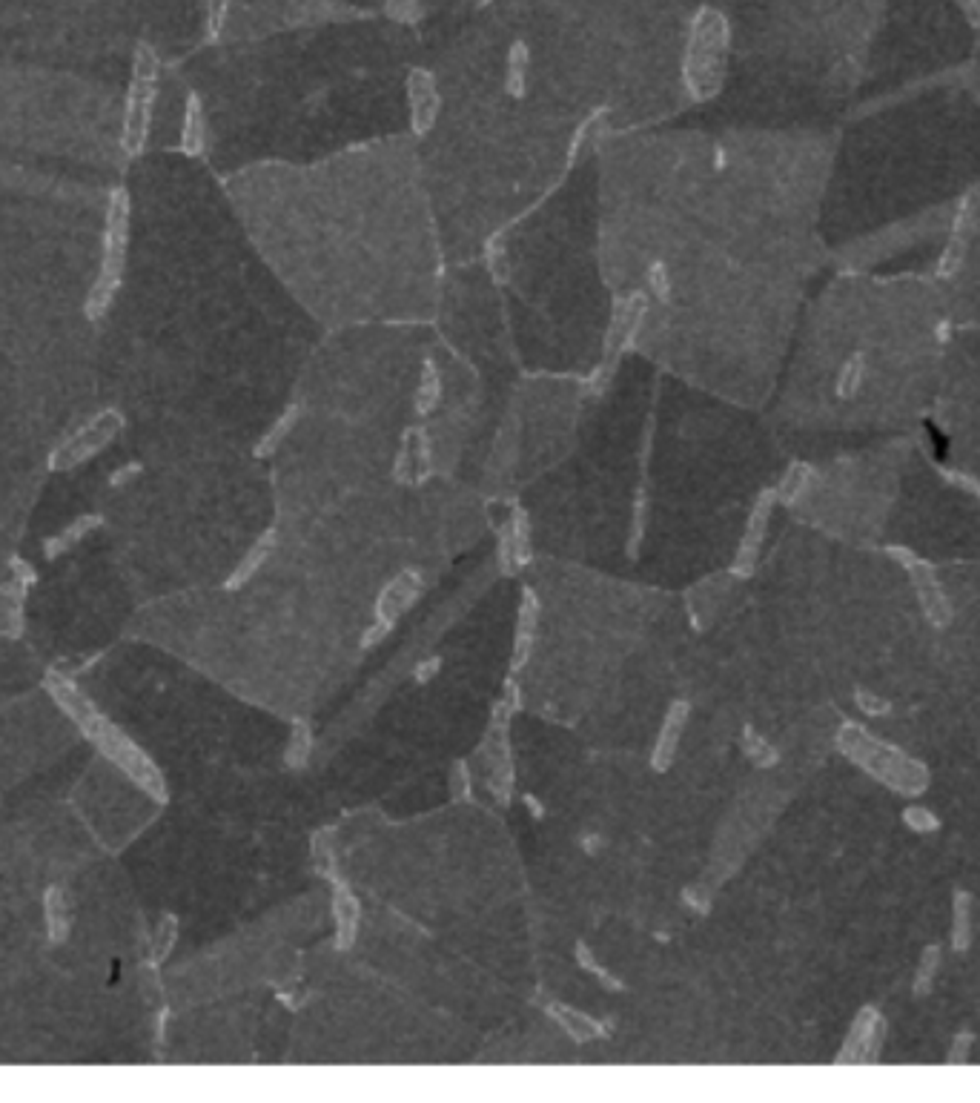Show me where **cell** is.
I'll list each match as a JSON object with an SVG mask.
<instances>
[{"label":"cell","mask_w":980,"mask_h":1103,"mask_svg":"<svg viewBox=\"0 0 980 1103\" xmlns=\"http://www.w3.org/2000/svg\"><path fill=\"white\" fill-rule=\"evenodd\" d=\"M883 1040V1018L877 1015V1009H860V1015L854 1018L852 1032L840 1049L837 1061L846 1063H866L874 1061L877 1049Z\"/></svg>","instance_id":"9"},{"label":"cell","mask_w":980,"mask_h":1103,"mask_svg":"<svg viewBox=\"0 0 980 1103\" xmlns=\"http://www.w3.org/2000/svg\"><path fill=\"white\" fill-rule=\"evenodd\" d=\"M685 722H688V702H674L665 714L660 728V737H657V745L651 751V768L657 774H665L674 760H677V751H680L682 743V731H685Z\"/></svg>","instance_id":"13"},{"label":"cell","mask_w":980,"mask_h":1103,"mask_svg":"<svg viewBox=\"0 0 980 1103\" xmlns=\"http://www.w3.org/2000/svg\"><path fill=\"white\" fill-rule=\"evenodd\" d=\"M442 373H439V364L433 359H425L422 364V376H419V390H416V413L419 416H430L439 402H442Z\"/></svg>","instance_id":"18"},{"label":"cell","mask_w":980,"mask_h":1103,"mask_svg":"<svg viewBox=\"0 0 980 1103\" xmlns=\"http://www.w3.org/2000/svg\"><path fill=\"white\" fill-rule=\"evenodd\" d=\"M330 906H333V917H336V946L339 949H350L356 943V934H359V923H362V906L356 900V894L347 889L344 880H333V897H330Z\"/></svg>","instance_id":"14"},{"label":"cell","mask_w":980,"mask_h":1103,"mask_svg":"<svg viewBox=\"0 0 980 1103\" xmlns=\"http://www.w3.org/2000/svg\"><path fill=\"white\" fill-rule=\"evenodd\" d=\"M407 98H410V124L416 135H425L436 124V115L442 109V98L436 81L427 69H416L407 78Z\"/></svg>","instance_id":"8"},{"label":"cell","mask_w":980,"mask_h":1103,"mask_svg":"<svg viewBox=\"0 0 980 1103\" xmlns=\"http://www.w3.org/2000/svg\"><path fill=\"white\" fill-rule=\"evenodd\" d=\"M181 155L187 158H201L204 149H207V112H204V101L190 92L187 101H184V121H181Z\"/></svg>","instance_id":"15"},{"label":"cell","mask_w":980,"mask_h":1103,"mask_svg":"<svg viewBox=\"0 0 980 1103\" xmlns=\"http://www.w3.org/2000/svg\"><path fill=\"white\" fill-rule=\"evenodd\" d=\"M539 631V599L531 588L522 591L519 602V614H516V631H513V651H511V671L519 674L533 654V642Z\"/></svg>","instance_id":"11"},{"label":"cell","mask_w":980,"mask_h":1103,"mask_svg":"<svg viewBox=\"0 0 980 1103\" xmlns=\"http://www.w3.org/2000/svg\"><path fill=\"white\" fill-rule=\"evenodd\" d=\"M104 519L98 516V513H86V516H78L69 528H64L61 533H55L52 539H46L43 542V553L49 556V559H55V556H61L64 551H69L75 542H81L84 539L86 533H92L98 525H101Z\"/></svg>","instance_id":"17"},{"label":"cell","mask_w":980,"mask_h":1103,"mask_svg":"<svg viewBox=\"0 0 980 1103\" xmlns=\"http://www.w3.org/2000/svg\"><path fill=\"white\" fill-rule=\"evenodd\" d=\"M528 69H531V52H528V43L516 41L508 52V95L513 98H525L528 92Z\"/></svg>","instance_id":"20"},{"label":"cell","mask_w":980,"mask_h":1103,"mask_svg":"<svg viewBox=\"0 0 980 1103\" xmlns=\"http://www.w3.org/2000/svg\"><path fill=\"white\" fill-rule=\"evenodd\" d=\"M296 416H299V407H296V404H290V407L284 410V416H278L276 425L270 427V430L264 433V439L256 445V456H270V453H276V447L284 442V436H287V433L293 430V425H296Z\"/></svg>","instance_id":"22"},{"label":"cell","mask_w":980,"mask_h":1103,"mask_svg":"<svg viewBox=\"0 0 980 1103\" xmlns=\"http://www.w3.org/2000/svg\"><path fill=\"white\" fill-rule=\"evenodd\" d=\"M158 78L161 61L150 43H138L132 55V78L124 101V127H121V149L127 158H138L147 149L152 127V107L158 98Z\"/></svg>","instance_id":"3"},{"label":"cell","mask_w":980,"mask_h":1103,"mask_svg":"<svg viewBox=\"0 0 980 1103\" xmlns=\"http://www.w3.org/2000/svg\"><path fill=\"white\" fill-rule=\"evenodd\" d=\"M227 12H230V0H207V41L210 43L221 38Z\"/></svg>","instance_id":"25"},{"label":"cell","mask_w":980,"mask_h":1103,"mask_svg":"<svg viewBox=\"0 0 980 1103\" xmlns=\"http://www.w3.org/2000/svg\"><path fill=\"white\" fill-rule=\"evenodd\" d=\"M422 591V576L416 571L399 573L396 579L387 582V588L382 591V596L376 599V619L379 622H387V625H396V619L405 614L407 608L416 602V596Z\"/></svg>","instance_id":"12"},{"label":"cell","mask_w":980,"mask_h":1103,"mask_svg":"<svg viewBox=\"0 0 980 1103\" xmlns=\"http://www.w3.org/2000/svg\"><path fill=\"white\" fill-rule=\"evenodd\" d=\"M648 284H651V293L657 298H668V290H671V284H668V267L662 264V261H657V264H651V270H648Z\"/></svg>","instance_id":"28"},{"label":"cell","mask_w":980,"mask_h":1103,"mask_svg":"<svg viewBox=\"0 0 980 1103\" xmlns=\"http://www.w3.org/2000/svg\"><path fill=\"white\" fill-rule=\"evenodd\" d=\"M938 960L940 949L938 946H929L926 955H923V966H920V972L915 977V992H926L929 989V980H932V972L938 969Z\"/></svg>","instance_id":"27"},{"label":"cell","mask_w":980,"mask_h":1103,"mask_svg":"<svg viewBox=\"0 0 980 1103\" xmlns=\"http://www.w3.org/2000/svg\"><path fill=\"white\" fill-rule=\"evenodd\" d=\"M511 717V708L502 700L496 702V708L490 714L488 743H485V748H488V785L502 806L511 803L513 794V757L511 743H508V720Z\"/></svg>","instance_id":"6"},{"label":"cell","mask_w":980,"mask_h":1103,"mask_svg":"<svg viewBox=\"0 0 980 1103\" xmlns=\"http://www.w3.org/2000/svg\"><path fill=\"white\" fill-rule=\"evenodd\" d=\"M906 568H909V576H912V585H915L917 596H920V608L926 611L929 622L932 625H949L952 619V608H949V599L943 596V588H940L938 576L932 573L929 565H923L920 559H912V556H903Z\"/></svg>","instance_id":"10"},{"label":"cell","mask_w":980,"mask_h":1103,"mask_svg":"<svg viewBox=\"0 0 980 1103\" xmlns=\"http://www.w3.org/2000/svg\"><path fill=\"white\" fill-rule=\"evenodd\" d=\"M390 631H393V625H387V622H379V619H376V622H373V625L367 628V634L362 637L364 651H367V648H373V645H379V642H382V639L387 637Z\"/></svg>","instance_id":"32"},{"label":"cell","mask_w":980,"mask_h":1103,"mask_svg":"<svg viewBox=\"0 0 980 1103\" xmlns=\"http://www.w3.org/2000/svg\"><path fill=\"white\" fill-rule=\"evenodd\" d=\"M124 427H127V419L118 407H104L92 413L84 425L75 427L64 442L49 453V470H72V467L84 465L86 459L98 456Z\"/></svg>","instance_id":"5"},{"label":"cell","mask_w":980,"mask_h":1103,"mask_svg":"<svg viewBox=\"0 0 980 1103\" xmlns=\"http://www.w3.org/2000/svg\"><path fill=\"white\" fill-rule=\"evenodd\" d=\"M138 470H141V467L135 465V462H129V465L118 467V470H115V473H112V476H109V485H112V488H121V485H124V482H127L129 476H135V473H138Z\"/></svg>","instance_id":"33"},{"label":"cell","mask_w":980,"mask_h":1103,"mask_svg":"<svg viewBox=\"0 0 980 1103\" xmlns=\"http://www.w3.org/2000/svg\"><path fill=\"white\" fill-rule=\"evenodd\" d=\"M310 757V728L307 722H296V731H293V740H290V748H287V763L290 765H304Z\"/></svg>","instance_id":"24"},{"label":"cell","mask_w":980,"mask_h":1103,"mask_svg":"<svg viewBox=\"0 0 980 1103\" xmlns=\"http://www.w3.org/2000/svg\"><path fill=\"white\" fill-rule=\"evenodd\" d=\"M129 215H132V201H129L127 187L109 190L104 238H101V267H98L95 284L86 293L84 304V316L92 324L104 321V316L112 310V301L118 296V290H121L129 253Z\"/></svg>","instance_id":"1"},{"label":"cell","mask_w":980,"mask_h":1103,"mask_svg":"<svg viewBox=\"0 0 980 1103\" xmlns=\"http://www.w3.org/2000/svg\"><path fill=\"white\" fill-rule=\"evenodd\" d=\"M969 894L966 891H958L955 894V929H952V940H955V949L963 952L969 949V937H972V929H969Z\"/></svg>","instance_id":"23"},{"label":"cell","mask_w":980,"mask_h":1103,"mask_svg":"<svg viewBox=\"0 0 980 1103\" xmlns=\"http://www.w3.org/2000/svg\"><path fill=\"white\" fill-rule=\"evenodd\" d=\"M774 502H777V490H763V493H760L757 505H754L751 516H748L746 533H743V539H740V548H737V556H734V565H731V573H734V576H743V579H746V576H751V571H754L757 556H760V545H763V539H766L768 516H771Z\"/></svg>","instance_id":"7"},{"label":"cell","mask_w":980,"mask_h":1103,"mask_svg":"<svg viewBox=\"0 0 980 1103\" xmlns=\"http://www.w3.org/2000/svg\"><path fill=\"white\" fill-rule=\"evenodd\" d=\"M273 545H276V533L273 531H267L261 539H258L256 545L247 551V556L238 562V568L233 571V576L227 579V588L230 591H235V588H241V585H247L253 576H256V571L267 562V556H270V551H273Z\"/></svg>","instance_id":"16"},{"label":"cell","mask_w":980,"mask_h":1103,"mask_svg":"<svg viewBox=\"0 0 980 1103\" xmlns=\"http://www.w3.org/2000/svg\"><path fill=\"white\" fill-rule=\"evenodd\" d=\"M602 112L605 109H597L594 115H588L579 127L574 129V138H571V147H568V164H574L576 158H579V152L585 149V144L591 141V132H594V127L599 124V118H602Z\"/></svg>","instance_id":"26"},{"label":"cell","mask_w":980,"mask_h":1103,"mask_svg":"<svg viewBox=\"0 0 980 1103\" xmlns=\"http://www.w3.org/2000/svg\"><path fill=\"white\" fill-rule=\"evenodd\" d=\"M387 15L396 21H416L419 18V0H387Z\"/></svg>","instance_id":"29"},{"label":"cell","mask_w":980,"mask_h":1103,"mask_svg":"<svg viewBox=\"0 0 980 1103\" xmlns=\"http://www.w3.org/2000/svg\"><path fill=\"white\" fill-rule=\"evenodd\" d=\"M837 743H840V751L854 765H860L866 774H872L877 783H883L897 794L917 797L929 785V771L923 765L912 760V757H906L903 751H897L895 745L866 734L860 725H846L840 731Z\"/></svg>","instance_id":"2"},{"label":"cell","mask_w":980,"mask_h":1103,"mask_svg":"<svg viewBox=\"0 0 980 1103\" xmlns=\"http://www.w3.org/2000/svg\"><path fill=\"white\" fill-rule=\"evenodd\" d=\"M551 1015H554L571 1035H574L576 1040H591V1038H599L602 1035V1029H599L597 1023L591 1018H585V1015H576L574 1009H568V1006H551Z\"/></svg>","instance_id":"21"},{"label":"cell","mask_w":980,"mask_h":1103,"mask_svg":"<svg viewBox=\"0 0 980 1103\" xmlns=\"http://www.w3.org/2000/svg\"><path fill=\"white\" fill-rule=\"evenodd\" d=\"M728 43V23L720 12L703 9L694 21L691 43L685 52L682 81L694 98H708L717 92V69Z\"/></svg>","instance_id":"4"},{"label":"cell","mask_w":980,"mask_h":1103,"mask_svg":"<svg viewBox=\"0 0 980 1103\" xmlns=\"http://www.w3.org/2000/svg\"><path fill=\"white\" fill-rule=\"evenodd\" d=\"M436 671H439V659H430V662H427L425 671H422V668L416 671V679H419V682H427V679L433 677Z\"/></svg>","instance_id":"34"},{"label":"cell","mask_w":980,"mask_h":1103,"mask_svg":"<svg viewBox=\"0 0 980 1103\" xmlns=\"http://www.w3.org/2000/svg\"><path fill=\"white\" fill-rule=\"evenodd\" d=\"M576 957H579V963H582V966H585L588 972H594V975H597L599 980H608V983H611V989H619L617 980H614V977L608 975L605 969H599L597 963H594V957H591V952H588L585 946H576Z\"/></svg>","instance_id":"31"},{"label":"cell","mask_w":980,"mask_h":1103,"mask_svg":"<svg viewBox=\"0 0 980 1103\" xmlns=\"http://www.w3.org/2000/svg\"><path fill=\"white\" fill-rule=\"evenodd\" d=\"M505 533L511 536L513 553H516V562H519V568H525V565H528V562H531V559H533V551H531V519H528V513H525V508H519V505H513L511 516H508V522H505Z\"/></svg>","instance_id":"19"},{"label":"cell","mask_w":980,"mask_h":1103,"mask_svg":"<svg viewBox=\"0 0 980 1103\" xmlns=\"http://www.w3.org/2000/svg\"><path fill=\"white\" fill-rule=\"evenodd\" d=\"M453 797L470 800V774L465 763H456V771H453Z\"/></svg>","instance_id":"30"}]
</instances>
